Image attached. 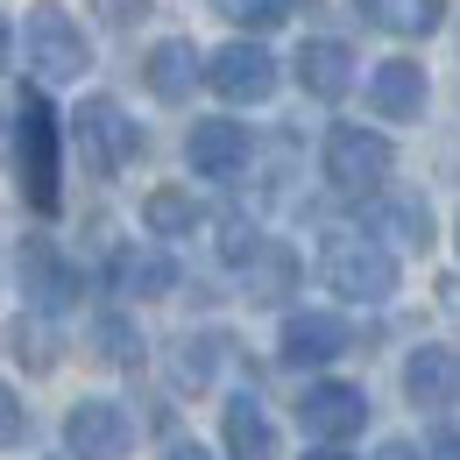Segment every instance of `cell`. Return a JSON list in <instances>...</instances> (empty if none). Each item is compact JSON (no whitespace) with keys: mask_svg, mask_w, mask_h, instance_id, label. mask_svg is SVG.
<instances>
[{"mask_svg":"<svg viewBox=\"0 0 460 460\" xmlns=\"http://www.w3.org/2000/svg\"><path fill=\"white\" fill-rule=\"evenodd\" d=\"M100 347L114 354L120 368H135V361H142V341L128 333V319H100Z\"/></svg>","mask_w":460,"mask_h":460,"instance_id":"obj_23","label":"cell"},{"mask_svg":"<svg viewBox=\"0 0 460 460\" xmlns=\"http://www.w3.org/2000/svg\"><path fill=\"white\" fill-rule=\"evenodd\" d=\"M432 460H460V432H439V439H432Z\"/></svg>","mask_w":460,"mask_h":460,"instance_id":"obj_25","label":"cell"},{"mask_svg":"<svg viewBox=\"0 0 460 460\" xmlns=\"http://www.w3.org/2000/svg\"><path fill=\"white\" fill-rule=\"evenodd\" d=\"M326 184L347 191V199H368V191H383L390 184V164H397V149H390V135H376V128H333L326 135Z\"/></svg>","mask_w":460,"mask_h":460,"instance_id":"obj_3","label":"cell"},{"mask_svg":"<svg viewBox=\"0 0 460 460\" xmlns=\"http://www.w3.org/2000/svg\"><path fill=\"white\" fill-rule=\"evenodd\" d=\"M305 460H347V454H341V447H312Z\"/></svg>","mask_w":460,"mask_h":460,"instance_id":"obj_28","label":"cell"},{"mask_svg":"<svg viewBox=\"0 0 460 460\" xmlns=\"http://www.w3.org/2000/svg\"><path fill=\"white\" fill-rule=\"evenodd\" d=\"M142 220H149V234L177 241V234L199 227V199H191V191H177V184H156V191L142 199Z\"/></svg>","mask_w":460,"mask_h":460,"instance_id":"obj_19","label":"cell"},{"mask_svg":"<svg viewBox=\"0 0 460 460\" xmlns=\"http://www.w3.org/2000/svg\"><path fill=\"white\" fill-rule=\"evenodd\" d=\"M376 460H425L418 447H403V439H390V447H376Z\"/></svg>","mask_w":460,"mask_h":460,"instance_id":"obj_26","label":"cell"},{"mask_svg":"<svg viewBox=\"0 0 460 460\" xmlns=\"http://www.w3.org/2000/svg\"><path fill=\"white\" fill-rule=\"evenodd\" d=\"M128 439H135V425H128V411L107 403V397L71 403V418H64V447H71L78 460H120Z\"/></svg>","mask_w":460,"mask_h":460,"instance_id":"obj_7","label":"cell"},{"mask_svg":"<svg viewBox=\"0 0 460 460\" xmlns=\"http://www.w3.org/2000/svg\"><path fill=\"white\" fill-rule=\"evenodd\" d=\"M114 284L128 290V297H164V290L177 284V262L164 255V248H135V255H120Z\"/></svg>","mask_w":460,"mask_h":460,"instance_id":"obj_18","label":"cell"},{"mask_svg":"<svg viewBox=\"0 0 460 460\" xmlns=\"http://www.w3.org/2000/svg\"><path fill=\"white\" fill-rule=\"evenodd\" d=\"M71 135H78V156H85L93 171H107V177H114L120 164H135V149H142V128L120 114L114 100H85L78 120H71Z\"/></svg>","mask_w":460,"mask_h":460,"instance_id":"obj_5","label":"cell"},{"mask_svg":"<svg viewBox=\"0 0 460 460\" xmlns=\"http://www.w3.org/2000/svg\"><path fill=\"white\" fill-rule=\"evenodd\" d=\"M368 107L383 120H418L425 114V71L411 58H390V64H376L368 71Z\"/></svg>","mask_w":460,"mask_h":460,"instance_id":"obj_12","label":"cell"},{"mask_svg":"<svg viewBox=\"0 0 460 460\" xmlns=\"http://www.w3.org/2000/svg\"><path fill=\"white\" fill-rule=\"evenodd\" d=\"M0 50H7V29H0Z\"/></svg>","mask_w":460,"mask_h":460,"instance_id":"obj_29","label":"cell"},{"mask_svg":"<svg viewBox=\"0 0 460 460\" xmlns=\"http://www.w3.org/2000/svg\"><path fill=\"white\" fill-rule=\"evenodd\" d=\"M319 277H326V290L347 297V305H383V297L397 290V255H390L383 241L333 234V241L319 248Z\"/></svg>","mask_w":460,"mask_h":460,"instance_id":"obj_2","label":"cell"},{"mask_svg":"<svg viewBox=\"0 0 460 460\" xmlns=\"http://www.w3.org/2000/svg\"><path fill=\"white\" fill-rule=\"evenodd\" d=\"M164 460H213V454H206V447H171Z\"/></svg>","mask_w":460,"mask_h":460,"instance_id":"obj_27","label":"cell"},{"mask_svg":"<svg viewBox=\"0 0 460 460\" xmlns=\"http://www.w3.org/2000/svg\"><path fill=\"white\" fill-rule=\"evenodd\" d=\"M29 439V411H22V397L0 383V447H22Z\"/></svg>","mask_w":460,"mask_h":460,"instance_id":"obj_24","label":"cell"},{"mask_svg":"<svg viewBox=\"0 0 460 460\" xmlns=\"http://www.w3.org/2000/svg\"><path fill=\"white\" fill-rule=\"evenodd\" d=\"M354 14L390 29V36H432L447 22V0H354Z\"/></svg>","mask_w":460,"mask_h":460,"instance_id":"obj_17","label":"cell"},{"mask_svg":"<svg viewBox=\"0 0 460 460\" xmlns=\"http://www.w3.org/2000/svg\"><path fill=\"white\" fill-rule=\"evenodd\" d=\"M22 43H29L36 78H50V85L93 71V43H85V29H78L64 7H36V14H29V29H22Z\"/></svg>","mask_w":460,"mask_h":460,"instance_id":"obj_4","label":"cell"},{"mask_svg":"<svg viewBox=\"0 0 460 460\" xmlns=\"http://www.w3.org/2000/svg\"><path fill=\"white\" fill-rule=\"evenodd\" d=\"M297 418H305V432L312 439H354L361 425H368V397L354 390V383H312L305 397H297Z\"/></svg>","mask_w":460,"mask_h":460,"instance_id":"obj_8","label":"cell"},{"mask_svg":"<svg viewBox=\"0 0 460 460\" xmlns=\"http://www.w3.org/2000/svg\"><path fill=\"white\" fill-rule=\"evenodd\" d=\"M184 156H191V171H199V177H234L248 156H255V142H248L241 120H199L191 142H184Z\"/></svg>","mask_w":460,"mask_h":460,"instance_id":"obj_9","label":"cell"},{"mask_svg":"<svg viewBox=\"0 0 460 460\" xmlns=\"http://www.w3.org/2000/svg\"><path fill=\"white\" fill-rule=\"evenodd\" d=\"M290 284H297V255L277 248V241H262V248L248 255V290L277 305V297H290Z\"/></svg>","mask_w":460,"mask_h":460,"instance_id":"obj_20","label":"cell"},{"mask_svg":"<svg viewBox=\"0 0 460 460\" xmlns=\"http://www.w3.org/2000/svg\"><path fill=\"white\" fill-rule=\"evenodd\" d=\"M142 78H149V93H156V100H191V85H199V78H206V64H199V50H191V43H156V50H149V64H142Z\"/></svg>","mask_w":460,"mask_h":460,"instance_id":"obj_15","label":"cell"},{"mask_svg":"<svg viewBox=\"0 0 460 460\" xmlns=\"http://www.w3.org/2000/svg\"><path fill=\"white\" fill-rule=\"evenodd\" d=\"M206 85H213L220 100H234V107H255V100L277 93V58H270L262 43H227V50L206 58Z\"/></svg>","mask_w":460,"mask_h":460,"instance_id":"obj_6","label":"cell"},{"mask_svg":"<svg viewBox=\"0 0 460 460\" xmlns=\"http://www.w3.org/2000/svg\"><path fill=\"white\" fill-rule=\"evenodd\" d=\"M22 290L43 305V312H58L78 297V277H71V262H64L50 241H22Z\"/></svg>","mask_w":460,"mask_h":460,"instance_id":"obj_13","label":"cell"},{"mask_svg":"<svg viewBox=\"0 0 460 460\" xmlns=\"http://www.w3.org/2000/svg\"><path fill=\"white\" fill-rule=\"evenodd\" d=\"M213 14L234 22V29H248V36H270V29L290 22V0H213Z\"/></svg>","mask_w":460,"mask_h":460,"instance_id":"obj_22","label":"cell"},{"mask_svg":"<svg viewBox=\"0 0 460 460\" xmlns=\"http://www.w3.org/2000/svg\"><path fill=\"white\" fill-rule=\"evenodd\" d=\"M347 347V326L333 312H290L284 319V361L290 368H326V361H341Z\"/></svg>","mask_w":460,"mask_h":460,"instance_id":"obj_10","label":"cell"},{"mask_svg":"<svg viewBox=\"0 0 460 460\" xmlns=\"http://www.w3.org/2000/svg\"><path fill=\"white\" fill-rule=\"evenodd\" d=\"M220 432H227V460H277V425L255 397H234Z\"/></svg>","mask_w":460,"mask_h":460,"instance_id":"obj_16","label":"cell"},{"mask_svg":"<svg viewBox=\"0 0 460 460\" xmlns=\"http://www.w3.org/2000/svg\"><path fill=\"white\" fill-rule=\"evenodd\" d=\"M14 171H22V199L36 213H58V114L36 85L14 100Z\"/></svg>","mask_w":460,"mask_h":460,"instance_id":"obj_1","label":"cell"},{"mask_svg":"<svg viewBox=\"0 0 460 460\" xmlns=\"http://www.w3.org/2000/svg\"><path fill=\"white\" fill-rule=\"evenodd\" d=\"M403 397L418 403V411L454 403L460 397V354L454 347H418V354L403 361Z\"/></svg>","mask_w":460,"mask_h":460,"instance_id":"obj_11","label":"cell"},{"mask_svg":"<svg viewBox=\"0 0 460 460\" xmlns=\"http://www.w3.org/2000/svg\"><path fill=\"white\" fill-rule=\"evenodd\" d=\"M297 78H305L312 100H341L347 85H354V50L333 43V36H312V43L297 50Z\"/></svg>","mask_w":460,"mask_h":460,"instance_id":"obj_14","label":"cell"},{"mask_svg":"<svg viewBox=\"0 0 460 460\" xmlns=\"http://www.w3.org/2000/svg\"><path fill=\"white\" fill-rule=\"evenodd\" d=\"M383 234L397 248H432V213L425 199H383Z\"/></svg>","mask_w":460,"mask_h":460,"instance_id":"obj_21","label":"cell"}]
</instances>
